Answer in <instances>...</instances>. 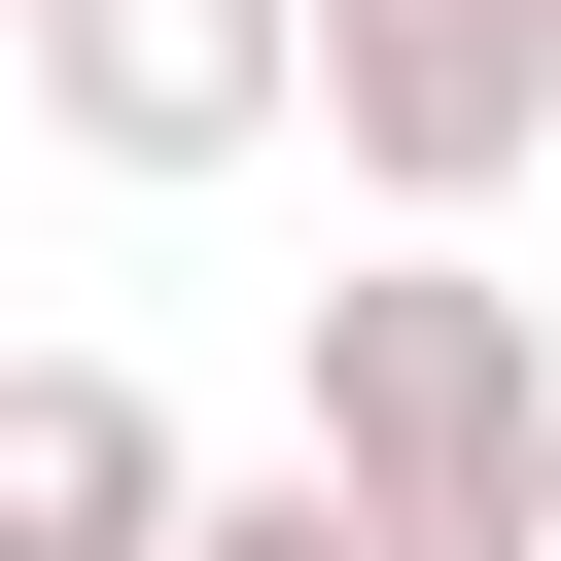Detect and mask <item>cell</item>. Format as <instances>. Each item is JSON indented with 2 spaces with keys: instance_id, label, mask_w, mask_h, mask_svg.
I'll list each match as a JSON object with an SVG mask.
<instances>
[{
  "instance_id": "6da1fadb",
  "label": "cell",
  "mask_w": 561,
  "mask_h": 561,
  "mask_svg": "<svg viewBox=\"0 0 561 561\" xmlns=\"http://www.w3.org/2000/svg\"><path fill=\"white\" fill-rule=\"evenodd\" d=\"M280 491H316L351 561H561V351H526V280L386 210V245L280 316Z\"/></svg>"
},
{
  "instance_id": "7a4b0ae2",
  "label": "cell",
  "mask_w": 561,
  "mask_h": 561,
  "mask_svg": "<svg viewBox=\"0 0 561 561\" xmlns=\"http://www.w3.org/2000/svg\"><path fill=\"white\" fill-rule=\"evenodd\" d=\"M280 105L351 140V210L491 245V210L561 175V0H280Z\"/></svg>"
},
{
  "instance_id": "3957f363",
  "label": "cell",
  "mask_w": 561,
  "mask_h": 561,
  "mask_svg": "<svg viewBox=\"0 0 561 561\" xmlns=\"http://www.w3.org/2000/svg\"><path fill=\"white\" fill-rule=\"evenodd\" d=\"M0 105L70 175H245L280 140V0H0Z\"/></svg>"
},
{
  "instance_id": "277c9868",
  "label": "cell",
  "mask_w": 561,
  "mask_h": 561,
  "mask_svg": "<svg viewBox=\"0 0 561 561\" xmlns=\"http://www.w3.org/2000/svg\"><path fill=\"white\" fill-rule=\"evenodd\" d=\"M210 456H175V386L140 351H0V561H140Z\"/></svg>"
},
{
  "instance_id": "5b68a950",
  "label": "cell",
  "mask_w": 561,
  "mask_h": 561,
  "mask_svg": "<svg viewBox=\"0 0 561 561\" xmlns=\"http://www.w3.org/2000/svg\"><path fill=\"white\" fill-rule=\"evenodd\" d=\"M140 561H351V526H316V491H175Z\"/></svg>"
}]
</instances>
